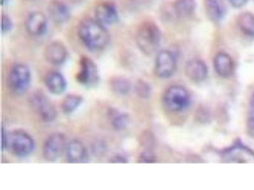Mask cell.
<instances>
[{"label": "cell", "mask_w": 254, "mask_h": 190, "mask_svg": "<svg viewBox=\"0 0 254 190\" xmlns=\"http://www.w3.org/2000/svg\"><path fill=\"white\" fill-rule=\"evenodd\" d=\"M79 40L92 51L103 50L110 42V35L106 26L95 18L83 20L78 27Z\"/></svg>", "instance_id": "cell-1"}, {"label": "cell", "mask_w": 254, "mask_h": 190, "mask_svg": "<svg viewBox=\"0 0 254 190\" xmlns=\"http://www.w3.org/2000/svg\"><path fill=\"white\" fill-rule=\"evenodd\" d=\"M162 39V34L157 25L145 22L138 28L135 35L139 48L146 55H151L157 50Z\"/></svg>", "instance_id": "cell-2"}, {"label": "cell", "mask_w": 254, "mask_h": 190, "mask_svg": "<svg viewBox=\"0 0 254 190\" xmlns=\"http://www.w3.org/2000/svg\"><path fill=\"white\" fill-rule=\"evenodd\" d=\"M30 68L23 63H16L11 68L8 75V85L16 95H22L28 91L31 83Z\"/></svg>", "instance_id": "cell-3"}, {"label": "cell", "mask_w": 254, "mask_h": 190, "mask_svg": "<svg viewBox=\"0 0 254 190\" xmlns=\"http://www.w3.org/2000/svg\"><path fill=\"white\" fill-rule=\"evenodd\" d=\"M7 148L17 157H25L35 150V142L26 131L16 130L8 134Z\"/></svg>", "instance_id": "cell-4"}, {"label": "cell", "mask_w": 254, "mask_h": 190, "mask_svg": "<svg viewBox=\"0 0 254 190\" xmlns=\"http://www.w3.org/2000/svg\"><path fill=\"white\" fill-rule=\"evenodd\" d=\"M162 102L167 110L174 112H181L190 105L189 93L181 86H172L163 94Z\"/></svg>", "instance_id": "cell-5"}, {"label": "cell", "mask_w": 254, "mask_h": 190, "mask_svg": "<svg viewBox=\"0 0 254 190\" xmlns=\"http://www.w3.org/2000/svg\"><path fill=\"white\" fill-rule=\"evenodd\" d=\"M32 108L38 116L45 123H51L56 119L58 112L53 103L42 92H36L31 95Z\"/></svg>", "instance_id": "cell-6"}, {"label": "cell", "mask_w": 254, "mask_h": 190, "mask_svg": "<svg viewBox=\"0 0 254 190\" xmlns=\"http://www.w3.org/2000/svg\"><path fill=\"white\" fill-rule=\"evenodd\" d=\"M76 79L84 87L91 88L97 85L99 81L98 68L91 58L87 56H81Z\"/></svg>", "instance_id": "cell-7"}, {"label": "cell", "mask_w": 254, "mask_h": 190, "mask_svg": "<svg viewBox=\"0 0 254 190\" xmlns=\"http://www.w3.org/2000/svg\"><path fill=\"white\" fill-rule=\"evenodd\" d=\"M67 139L61 133H53L47 138L43 147V155L47 161L54 162L58 160L66 148Z\"/></svg>", "instance_id": "cell-8"}, {"label": "cell", "mask_w": 254, "mask_h": 190, "mask_svg": "<svg viewBox=\"0 0 254 190\" xmlns=\"http://www.w3.org/2000/svg\"><path fill=\"white\" fill-rule=\"evenodd\" d=\"M177 61L176 56L167 49L161 50L156 56L155 71L159 78H171L176 71Z\"/></svg>", "instance_id": "cell-9"}, {"label": "cell", "mask_w": 254, "mask_h": 190, "mask_svg": "<svg viewBox=\"0 0 254 190\" xmlns=\"http://www.w3.org/2000/svg\"><path fill=\"white\" fill-rule=\"evenodd\" d=\"M44 55L47 62L52 65H60L67 60L68 51L63 42L54 41L45 47Z\"/></svg>", "instance_id": "cell-10"}, {"label": "cell", "mask_w": 254, "mask_h": 190, "mask_svg": "<svg viewBox=\"0 0 254 190\" xmlns=\"http://www.w3.org/2000/svg\"><path fill=\"white\" fill-rule=\"evenodd\" d=\"M27 32L31 36L38 37L46 33L48 29V19L46 15L40 11L29 13L25 22Z\"/></svg>", "instance_id": "cell-11"}, {"label": "cell", "mask_w": 254, "mask_h": 190, "mask_svg": "<svg viewBox=\"0 0 254 190\" xmlns=\"http://www.w3.org/2000/svg\"><path fill=\"white\" fill-rule=\"evenodd\" d=\"M95 19L104 26L117 23L119 20V12L115 4L110 1L101 2L95 9Z\"/></svg>", "instance_id": "cell-12"}, {"label": "cell", "mask_w": 254, "mask_h": 190, "mask_svg": "<svg viewBox=\"0 0 254 190\" xmlns=\"http://www.w3.org/2000/svg\"><path fill=\"white\" fill-rule=\"evenodd\" d=\"M48 13L52 21L56 24H64L71 17L69 6L61 0H52L48 5Z\"/></svg>", "instance_id": "cell-13"}, {"label": "cell", "mask_w": 254, "mask_h": 190, "mask_svg": "<svg viewBox=\"0 0 254 190\" xmlns=\"http://www.w3.org/2000/svg\"><path fill=\"white\" fill-rule=\"evenodd\" d=\"M185 73L190 80L194 82H201L207 77L208 67L203 60L192 58L186 64Z\"/></svg>", "instance_id": "cell-14"}, {"label": "cell", "mask_w": 254, "mask_h": 190, "mask_svg": "<svg viewBox=\"0 0 254 190\" xmlns=\"http://www.w3.org/2000/svg\"><path fill=\"white\" fill-rule=\"evenodd\" d=\"M65 151L67 159L70 163H85L88 161L87 149L78 140H73L68 142Z\"/></svg>", "instance_id": "cell-15"}, {"label": "cell", "mask_w": 254, "mask_h": 190, "mask_svg": "<svg viewBox=\"0 0 254 190\" xmlns=\"http://www.w3.org/2000/svg\"><path fill=\"white\" fill-rule=\"evenodd\" d=\"M214 67L219 76L224 78H230L235 71L234 61L228 54L220 52L215 56Z\"/></svg>", "instance_id": "cell-16"}, {"label": "cell", "mask_w": 254, "mask_h": 190, "mask_svg": "<svg viewBox=\"0 0 254 190\" xmlns=\"http://www.w3.org/2000/svg\"><path fill=\"white\" fill-rule=\"evenodd\" d=\"M45 82L49 91L56 95L63 94L67 88L66 79L59 71L49 72L45 78Z\"/></svg>", "instance_id": "cell-17"}, {"label": "cell", "mask_w": 254, "mask_h": 190, "mask_svg": "<svg viewBox=\"0 0 254 190\" xmlns=\"http://www.w3.org/2000/svg\"><path fill=\"white\" fill-rule=\"evenodd\" d=\"M205 7L206 14L213 22L221 21L226 15V8L222 0H205Z\"/></svg>", "instance_id": "cell-18"}, {"label": "cell", "mask_w": 254, "mask_h": 190, "mask_svg": "<svg viewBox=\"0 0 254 190\" xmlns=\"http://www.w3.org/2000/svg\"><path fill=\"white\" fill-rule=\"evenodd\" d=\"M196 4L194 0H176L174 3V11L181 19H185L193 14Z\"/></svg>", "instance_id": "cell-19"}, {"label": "cell", "mask_w": 254, "mask_h": 190, "mask_svg": "<svg viewBox=\"0 0 254 190\" xmlns=\"http://www.w3.org/2000/svg\"><path fill=\"white\" fill-rule=\"evenodd\" d=\"M111 126L117 131L124 130L130 123V116L126 112L111 109L109 113Z\"/></svg>", "instance_id": "cell-20"}, {"label": "cell", "mask_w": 254, "mask_h": 190, "mask_svg": "<svg viewBox=\"0 0 254 190\" xmlns=\"http://www.w3.org/2000/svg\"><path fill=\"white\" fill-rule=\"evenodd\" d=\"M110 85L112 92L119 96H126L131 89L130 81L124 77L116 76L111 78Z\"/></svg>", "instance_id": "cell-21"}, {"label": "cell", "mask_w": 254, "mask_h": 190, "mask_svg": "<svg viewBox=\"0 0 254 190\" xmlns=\"http://www.w3.org/2000/svg\"><path fill=\"white\" fill-rule=\"evenodd\" d=\"M238 26L245 35L254 37V15L251 12L241 13L238 18Z\"/></svg>", "instance_id": "cell-22"}, {"label": "cell", "mask_w": 254, "mask_h": 190, "mask_svg": "<svg viewBox=\"0 0 254 190\" xmlns=\"http://www.w3.org/2000/svg\"><path fill=\"white\" fill-rule=\"evenodd\" d=\"M83 98L81 95L69 94L63 99L61 108L65 114H70L74 112L81 104L83 103Z\"/></svg>", "instance_id": "cell-23"}, {"label": "cell", "mask_w": 254, "mask_h": 190, "mask_svg": "<svg viewBox=\"0 0 254 190\" xmlns=\"http://www.w3.org/2000/svg\"><path fill=\"white\" fill-rule=\"evenodd\" d=\"M247 130L251 137L254 138V92L251 97L249 104L247 119Z\"/></svg>", "instance_id": "cell-24"}, {"label": "cell", "mask_w": 254, "mask_h": 190, "mask_svg": "<svg viewBox=\"0 0 254 190\" xmlns=\"http://www.w3.org/2000/svg\"><path fill=\"white\" fill-rule=\"evenodd\" d=\"M134 90L136 94L140 98H147L151 96V88L150 85L146 81L143 80L137 81L135 84Z\"/></svg>", "instance_id": "cell-25"}, {"label": "cell", "mask_w": 254, "mask_h": 190, "mask_svg": "<svg viewBox=\"0 0 254 190\" xmlns=\"http://www.w3.org/2000/svg\"><path fill=\"white\" fill-rule=\"evenodd\" d=\"M1 33L7 34L12 30L13 22L11 18L8 15H1Z\"/></svg>", "instance_id": "cell-26"}, {"label": "cell", "mask_w": 254, "mask_h": 190, "mask_svg": "<svg viewBox=\"0 0 254 190\" xmlns=\"http://www.w3.org/2000/svg\"><path fill=\"white\" fill-rule=\"evenodd\" d=\"M156 161V156L151 151L147 150L143 151L138 158L139 163H153Z\"/></svg>", "instance_id": "cell-27"}, {"label": "cell", "mask_w": 254, "mask_h": 190, "mask_svg": "<svg viewBox=\"0 0 254 190\" xmlns=\"http://www.w3.org/2000/svg\"><path fill=\"white\" fill-rule=\"evenodd\" d=\"M8 146V133L6 132L3 127L1 128V150L7 148Z\"/></svg>", "instance_id": "cell-28"}, {"label": "cell", "mask_w": 254, "mask_h": 190, "mask_svg": "<svg viewBox=\"0 0 254 190\" xmlns=\"http://www.w3.org/2000/svg\"><path fill=\"white\" fill-rule=\"evenodd\" d=\"M110 163H128V160L126 157L121 155L113 156L109 160Z\"/></svg>", "instance_id": "cell-29"}, {"label": "cell", "mask_w": 254, "mask_h": 190, "mask_svg": "<svg viewBox=\"0 0 254 190\" xmlns=\"http://www.w3.org/2000/svg\"><path fill=\"white\" fill-rule=\"evenodd\" d=\"M229 3L235 8H241L246 5L248 0H228Z\"/></svg>", "instance_id": "cell-30"}, {"label": "cell", "mask_w": 254, "mask_h": 190, "mask_svg": "<svg viewBox=\"0 0 254 190\" xmlns=\"http://www.w3.org/2000/svg\"><path fill=\"white\" fill-rule=\"evenodd\" d=\"M8 0H1V4L2 6H3L4 4L6 3Z\"/></svg>", "instance_id": "cell-31"}]
</instances>
